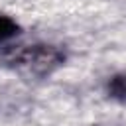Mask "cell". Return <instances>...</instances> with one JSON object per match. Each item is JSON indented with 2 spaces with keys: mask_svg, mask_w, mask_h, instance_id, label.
<instances>
[{
  "mask_svg": "<svg viewBox=\"0 0 126 126\" xmlns=\"http://www.w3.org/2000/svg\"><path fill=\"white\" fill-rule=\"evenodd\" d=\"M18 33V24L10 16H0V43L8 41Z\"/></svg>",
  "mask_w": 126,
  "mask_h": 126,
  "instance_id": "3957f363",
  "label": "cell"
},
{
  "mask_svg": "<svg viewBox=\"0 0 126 126\" xmlns=\"http://www.w3.org/2000/svg\"><path fill=\"white\" fill-rule=\"evenodd\" d=\"M108 94L120 102H126V75H116L108 83Z\"/></svg>",
  "mask_w": 126,
  "mask_h": 126,
  "instance_id": "7a4b0ae2",
  "label": "cell"
},
{
  "mask_svg": "<svg viewBox=\"0 0 126 126\" xmlns=\"http://www.w3.org/2000/svg\"><path fill=\"white\" fill-rule=\"evenodd\" d=\"M4 61L6 65L24 71V73H32V75H49L53 73L57 67L63 65L65 61V53L53 45H18V47H10L4 53Z\"/></svg>",
  "mask_w": 126,
  "mask_h": 126,
  "instance_id": "6da1fadb",
  "label": "cell"
}]
</instances>
